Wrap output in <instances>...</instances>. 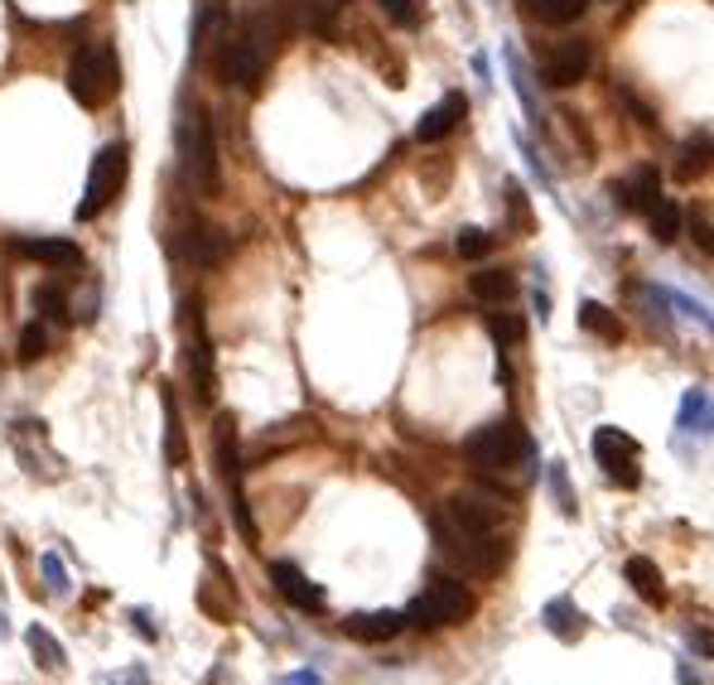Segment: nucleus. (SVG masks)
I'll use <instances>...</instances> for the list:
<instances>
[{"label": "nucleus", "instance_id": "obj_1", "mask_svg": "<svg viewBox=\"0 0 714 685\" xmlns=\"http://www.w3.org/2000/svg\"><path fill=\"white\" fill-rule=\"evenodd\" d=\"M434 546L450 565H459L464 575H497L507 565V546H502V507L488 498H473V492H459L444 507H434L430 516Z\"/></svg>", "mask_w": 714, "mask_h": 685}, {"label": "nucleus", "instance_id": "obj_2", "mask_svg": "<svg viewBox=\"0 0 714 685\" xmlns=\"http://www.w3.org/2000/svg\"><path fill=\"white\" fill-rule=\"evenodd\" d=\"M275 44H281V25L271 15H247L242 25H222V35L208 49L213 77L227 87H261L266 69L275 59Z\"/></svg>", "mask_w": 714, "mask_h": 685}, {"label": "nucleus", "instance_id": "obj_3", "mask_svg": "<svg viewBox=\"0 0 714 685\" xmlns=\"http://www.w3.org/2000/svg\"><path fill=\"white\" fill-rule=\"evenodd\" d=\"M464 449H468V464L483 478H512L536 464V444L521 430V420H488L483 430L468 435Z\"/></svg>", "mask_w": 714, "mask_h": 685}, {"label": "nucleus", "instance_id": "obj_4", "mask_svg": "<svg viewBox=\"0 0 714 685\" xmlns=\"http://www.w3.org/2000/svg\"><path fill=\"white\" fill-rule=\"evenodd\" d=\"M69 93H73V102L87 107V111H102L111 97L121 93V59L107 39L87 44V49L69 63Z\"/></svg>", "mask_w": 714, "mask_h": 685}, {"label": "nucleus", "instance_id": "obj_5", "mask_svg": "<svg viewBox=\"0 0 714 685\" xmlns=\"http://www.w3.org/2000/svg\"><path fill=\"white\" fill-rule=\"evenodd\" d=\"M468 613H473V594H468V584L444 575V579L426 584V594H416V599H410V609L401 613V623L420 627V633H440V627L464 623Z\"/></svg>", "mask_w": 714, "mask_h": 685}, {"label": "nucleus", "instance_id": "obj_6", "mask_svg": "<svg viewBox=\"0 0 714 685\" xmlns=\"http://www.w3.org/2000/svg\"><path fill=\"white\" fill-rule=\"evenodd\" d=\"M178 155H184V170L194 179L198 194L218 198L222 188V170H218V140H213V121L204 111H184V126H178Z\"/></svg>", "mask_w": 714, "mask_h": 685}, {"label": "nucleus", "instance_id": "obj_7", "mask_svg": "<svg viewBox=\"0 0 714 685\" xmlns=\"http://www.w3.org/2000/svg\"><path fill=\"white\" fill-rule=\"evenodd\" d=\"M126 174H131V150L126 145H102L93 160V170H87V188H83V204H77V218L93 222L102 218V212L121 198V188H126Z\"/></svg>", "mask_w": 714, "mask_h": 685}, {"label": "nucleus", "instance_id": "obj_8", "mask_svg": "<svg viewBox=\"0 0 714 685\" xmlns=\"http://www.w3.org/2000/svg\"><path fill=\"white\" fill-rule=\"evenodd\" d=\"M594 458L599 468H604L608 482H618V488H638L642 482V449L632 435L613 430V425H599L594 430Z\"/></svg>", "mask_w": 714, "mask_h": 685}, {"label": "nucleus", "instance_id": "obj_9", "mask_svg": "<svg viewBox=\"0 0 714 685\" xmlns=\"http://www.w3.org/2000/svg\"><path fill=\"white\" fill-rule=\"evenodd\" d=\"M194 314V329H188V391H194L198 406H213L218 401V357H213V343H208V329H204V309H188Z\"/></svg>", "mask_w": 714, "mask_h": 685}, {"label": "nucleus", "instance_id": "obj_10", "mask_svg": "<svg viewBox=\"0 0 714 685\" xmlns=\"http://www.w3.org/2000/svg\"><path fill=\"white\" fill-rule=\"evenodd\" d=\"M589 63H594V49H589L584 39H561L551 53H545L541 77H545V87L565 93V87H579V83H584Z\"/></svg>", "mask_w": 714, "mask_h": 685}, {"label": "nucleus", "instance_id": "obj_11", "mask_svg": "<svg viewBox=\"0 0 714 685\" xmlns=\"http://www.w3.org/2000/svg\"><path fill=\"white\" fill-rule=\"evenodd\" d=\"M178 256H184L188 266H198V271H213V266H222V256H227V237H222V228H213V222L194 218L178 232Z\"/></svg>", "mask_w": 714, "mask_h": 685}, {"label": "nucleus", "instance_id": "obj_12", "mask_svg": "<svg viewBox=\"0 0 714 685\" xmlns=\"http://www.w3.org/2000/svg\"><path fill=\"white\" fill-rule=\"evenodd\" d=\"M271 584L285 594L290 603H295L299 613H323V603H329V594H323L299 565H290V560H275V565H271Z\"/></svg>", "mask_w": 714, "mask_h": 685}, {"label": "nucleus", "instance_id": "obj_13", "mask_svg": "<svg viewBox=\"0 0 714 685\" xmlns=\"http://www.w3.org/2000/svg\"><path fill=\"white\" fill-rule=\"evenodd\" d=\"M468 117V97L464 93H444L440 102H434L426 117H420V126H416V140H426V145H434V140H444L454 126Z\"/></svg>", "mask_w": 714, "mask_h": 685}, {"label": "nucleus", "instance_id": "obj_14", "mask_svg": "<svg viewBox=\"0 0 714 685\" xmlns=\"http://www.w3.org/2000/svg\"><path fill=\"white\" fill-rule=\"evenodd\" d=\"M15 252L25 256V261L53 266V271L83 266V252H77V242H69V237H20V242H15Z\"/></svg>", "mask_w": 714, "mask_h": 685}, {"label": "nucleus", "instance_id": "obj_15", "mask_svg": "<svg viewBox=\"0 0 714 685\" xmlns=\"http://www.w3.org/2000/svg\"><path fill=\"white\" fill-rule=\"evenodd\" d=\"M613 198L632 212H647L656 198H662V174H656V164H638L623 184H613Z\"/></svg>", "mask_w": 714, "mask_h": 685}, {"label": "nucleus", "instance_id": "obj_16", "mask_svg": "<svg viewBox=\"0 0 714 685\" xmlns=\"http://www.w3.org/2000/svg\"><path fill=\"white\" fill-rule=\"evenodd\" d=\"M401 613L392 609H377V613H353V617H343V633L353 637V643H392V637L401 633Z\"/></svg>", "mask_w": 714, "mask_h": 685}, {"label": "nucleus", "instance_id": "obj_17", "mask_svg": "<svg viewBox=\"0 0 714 685\" xmlns=\"http://www.w3.org/2000/svg\"><path fill=\"white\" fill-rule=\"evenodd\" d=\"M541 623H545V633L561 637V643H579V637H584V623H589V617L575 609V599H565V594H561V599H551V603L541 609Z\"/></svg>", "mask_w": 714, "mask_h": 685}, {"label": "nucleus", "instance_id": "obj_18", "mask_svg": "<svg viewBox=\"0 0 714 685\" xmlns=\"http://www.w3.org/2000/svg\"><path fill=\"white\" fill-rule=\"evenodd\" d=\"M623 575H628V584L638 589V599H642V603H656V609L666 603V575H662V570H656L647 555H628Z\"/></svg>", "mask_w": 714, "mask_h": 685}, {"label": "nucleus", "instance_id": "obj_19", "mask_svg": "<svg viewBox=\"0 0 714 685\" xmlns=\"http://www.w3.org/2000/svg\"><path fill=\"white\" fill-rule=\"evenodd\" d=\"M468 290H473V299H483V305H507V299L517 295V276L488 266V271H478L473 280H468Z\"/></svg>", "mask_w": 714, "mask_h": 685}, {"label": "nucleus", "instance_id": "obj_20", "mask_svg": "<svg viewBox=\"0 0 714 685\" xmlns=\"http://www.w3.org/2000/svg\"><path fill=\"white\" fill-rule=\"evenodd\" d=\"M579 329L594 333V339H604V343H618L623 339L618 314H613L608 305H599V299H584V305H579Z\"/></svg>", "mask_w": 714, "mask_h": 685}, {"label": "nucleus", "instance_id": "obj_21", "mask_svg": "<svg viewBox=\"0 0 714 685\" xmlns=\"http://www.w3.org/2000/svg\"><path fill=\"white\" fill-rule=\"evenodd\" d=\"M680 435H710V391H686L680 401V420H676Z\"/></svg>", "mask_w": 714, "mask_h": 685}, {"label": "nucleus", "instance_id": "obj_22", "mask_svg": "<svg viewBox=\"0 0 714 685\" xmlns=\"http://www.w3.org/2000/svg\"><path fill=\"white\" fill-rule=\"evenodd\" d=\"M218 468L227 482H242V464H237V425L232 415H218Z\"/></svg>", "mask_w": 714, "mask_h": 685}, {"label": "nucleus", "instance_id": "obj_23", "mask_svg": "<svg viewBox=\"0 0 714 685\" xmlns=\"http://www.w3.org/2000/svg\"><path fill=\"white\" fill-rule=\"evenodd\" d=\"M25 643H29V657H35L44 671H63V647H59V637H53L49 627L35 623V627L25 633Z\"/></svg>", "mask_w": 714, "mask_h": 685}, {"label": "nucleus", "instance_id": "obj_24", "mask_svg": "<svg viewBox=\"0 0 714 685\" xmlns=\"http://www.w3.org/2000/svg\"><path fill=\"white\" fill-rule=\"evenodd\" d=\"M647 228H652L656 242H676L680 237V208L672 198H656V204L647 208Z\"/></svg>", "mask_w": 714, "mask_h": 685}, {"label": "nucleus", "instance_id": "obj_25", "mask_svg": "<svg viewBox=\"0 0 714 685\" xmlns=\"http://www.w3.org/2000/svg\"><path fill=\"white\" fill-rule=\"evenodd\" d=\"M705 170H710V131H700V136H690V140H686V150H680L676 174L690 184V179L705 174Z\"/></svg>", "mask_w": 714, "mask_h": 685}, {"label": "nucleus", "instance_id": "obj_26", "mask_svg": "<svg viewBox=\"0 0 714 685\" xmlns=\"http://www.w3.org/2000/svg\"><path fill=\"white\" fill-rule=\"evenodd\" d=\"M531 10L545 20V25H575L589 10V0H531Z\"/></svg>", "mask_w": 714, "mask_h": 685}, {"label": "nucleus", "instance_id": "obj_27", "mask_svg": "<svg viewBox=\"0 0 714 685\" xmlns=\"http://www.w3.org/2000/svg\"><path fill=\"white\" fill-rule=\"evenodd\" d=\"M164 454L170 464H184V420H178L174 396H164Z\"/></svg>", "mask_w": 714, "mask_h": 685}, {"label": "nucleus", "instance_id": "obj_28", "mask_svg": "<svg viewBox=\"0 0 714 685\" xmlns=\"http://www.w3.org/2000/svg\"><path fill=\"white\" fill-rule=\"evenodd\" d=\"M545 482H551V492H555V507H561L565 516H579V502L570 492V474H565V464H545Z\"/></svg>", "mask_w": 714, "mask_h": 685}, {"label": "nucleus", "instance_id": "obj_29", "mask_svg": "<svg viewBox=\"0 0 714 685\" xmlns=\"http://www.w3.org/2000/svg\"><path fill=\"white\" fill-rule=\"evenodd\" d=\"M488 333H493V343L502 347V353H507V347H517V343H521L527 323H521L517 314H493V319H488Z\"/></svg>", "mask_w": 714, "mask_h": 685}, {"label": "nucleus", "instance_id": "obj_30", "mask_svg": "<svg viewBox=\"0 0 714 685\" xmlns=\"http://www.w3.org/2000/svg\"><path fill=\"white\" fill-rule=\"evenodd\" d=\"M382 10L401 29H420V20H426V5H420V0H382Z\"/></svg>", "mask_w": 714, "mask_h": 685}, {"label": "nucleus", "instance_id": "obj_31", "mask_svg": "<svg viewBox=\"0 0 714 685\" xmlns=\"http://www.w3.org/2000/svg\"><path fill=\"white\" fill-rule=\"evenodd\" d=\"M454 246H459V256H464V261H483V256L493 252V237H488L483 228H464L459 237H454Z\"/></svg>", "mask_w": 714, "mask_h": 685}, {"label": "nucleus", "instance_id": "obj_32", "mask_svg": "<svg viewBox=\"0 0 714 685\" xmlns=\"http://www.w3.org/2000/svg\"><path fill=\"white\" fill-rule=\"evenodd\" d=\"M44 353H49V333H44L39 323H29V329L20 333V363H39Z\"/></svg>", "mask_w": 714, "mask_h": 685}, {"label": "nucleus", "instance_id": "obj_33", "mask_svg": "<svg viewBox=\"0 0 714 685\" xmlns=\"http://www.w3.org/2000/svg\"><path fill=\"white\" fill-rule=\"evenodd\" d=\"M35 305L49 314V319H73V305L63 299V290H53V285H44V290H35Z\"/></svg>", "mask_w": 714, "mask_h": 685}, {"label": "nucleus", "instance_id": "obj_34", "mask_svg": "<svg viewBox=\"0 0 714 685\" xmlns=\"http://www.w3.org/2000/svg\"><path fill=\"white\" fill-rule=\"evenodd\" d=\"M44 575H49V589H53V594H63V589H69V575H63L59 555H44Z\"/></svg>", "mask_w": 714, "mask_h": 685}, {"label": "nucleus", "instance_id": "obj_35", "mask_svg": "<svg viewBox=\"0 0 714 685\" xmlns=\"http://www.w3.org/2000/svg\"><path fill=\"white\" fill-rule=\"evenodd\" d=\"M507 204H512V218L521 222V228H527V194H521V184H507Z\"/></svg>", "mask_w": 714, "mask_h": 685}, {"label": "nucleus", "instance_id": "obj_36", "mask_svg": "<svg viewBox=\"0 0 714 685\" xmlns=\"http://www.w3.org/2000/svg\"><path fill=\"white\" fill-rule=\"evenodd\" d=\"M131 617H136V627H140V637H160V627H155V623H150V613H145V609H136V613H131Z\"/></svg>", "mask_w": 714, "mask_h": 685}, {"label": "nucleus", "instance_id": "obj_37", "mask_svg": "<svg viewBox=\"0 0 714 685\" xmlns=\"http://www.w3.org/2000/svg\"><path fill=\"white\" fill-rule=\"evenodd\" d=\"M285 685H323V676L319 671H299V676H290Z\"/></svg>", "mask_w": 714, "mask_h": 685}, {"label": "nucleus", "instance_id": "obj_38", "mask_svg": "<svg viewBox=\"0 0 714 685\" xmlns=\"http://www.w3.org/2000/svg\"><path fill=\"white\" fill-rule=\"evenodd\" d=\"M536 314H541V319L551 314V295H545V290H536Z\"/></svg>", "mask_w": 714, "mask_h": 685}, {"label": "nucleus", "instance_id": "obj_39", "mask_svg": "<svg viewBox=\"0 0 714 685\" xmlns=\"http://www.w3.org/2000/svg\"><path fill=\"white\" fill-rule=\"evenodd\" d=\"M680 685H705V681H695V671H690V666H680Z\"/></svg>", "mask_w": 714, "mask_h": 685}, {"label": "nucleus", "instance_id": "obj_40", "mask_svg": "<svg viewBox=\"0 0 714 685\" xmlns=\"http://www.w3.org/2000/svg\"><path fill=\"white\" fill-rule=\"evenodd\" d=\"M333 5H338V0H333Z\"/></svg>", "mask_w": 714, "mask_h": 685}]
</instances>
